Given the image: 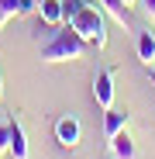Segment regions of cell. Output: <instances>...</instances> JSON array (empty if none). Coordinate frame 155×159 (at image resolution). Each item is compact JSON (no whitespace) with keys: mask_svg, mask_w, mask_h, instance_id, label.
Wrapping results in <instances>:
<instances>
[{"mask_svg":"<svg viewBox=\"0 0 155 159\" xmlns=\"http://www.w3.org/2000/svg\"><path fill=\"white\" fill-rule=\"evenodd\" d=\"M0 24H7V21H4V14H0Z\"/></svg>","mask_w":155,"mask_h":159,"instance_id":"obj_16","label":"cell"},{"mask_svg":"<svg viewBox=\"0 0 155 159\" xmlns=\"http://www.w3.org/2000/svg\"><path fill=\"white\" fill-rule=\"evenodd\" d=\"M93 100L103 111L114 107V69H103V73L93 76Z\"/></svg>","mask_w":155,"mask_h":159,"instance_id":"obj_3","label":"cell"},{"mask_svg":"<svg viewBox=\"0 0 155 159\" xmlns=\"http://www.w3.org/2000/svg\"><path fill=\"white\" fill-rule=\"evenodd\" d=\"M127 4H135V0H127Z\"/></svg>","mask_w":155,"mask_h":159,"instance_id":"obj_18","label":"cell"},{"mask_svg":"<svg viewBox=\"0 0 155 159\" xmlns=\"http://www.w3.org/2000/svg\"><path fill=\"white\" fill-rule=\"evenodd\" d=\"M83 4H86V0H62V14H66V21H69L76 11H80Z\"/></svg>","mask_w":155,"mask_h":159,"instance_id":"obj_12","label":"cell"},{"mask_svg":"<svg viewBox=\"0 0 155 159\" xmlns=\"http://www.w3.org/2000/svg\"><path fill=\"white\" fill-rule=\"evenodd\" d=\"M7 142H11V121H0V152L7 149Z\"/></svg>","mask_w":155,"mask_h":159,"instance_id":"obj_13","label":"cell"},{"mask_svg":"<svg viewBox=\"0 0 155 159\" xmlns=\"http://www.w3.org/2000/svg\"><path fill=\"white\" fill-rule=\"evenodd\" d=\"M7 152L14 159H28V139H24V128L17 121H11V142H7Z\"/></svg>","mask_w":155,"mask_h":159,"instance_id":"obj_8","label":"cell"},{"mask_svg":"<svg viewBox=\"0 0 155 159\" xmlns=\"http://www.w3.org/2000/svg\"><path fill=\"white\" fill-rule=\"evenodd\" d=\"M0 97H4V73H0Z\"/></svg>","mask_w":155,"mask_h":159,"instance_id":"obj_15","label":"cell"},{"mask_svg":"<svg viewBox=\"0 0 155 159\" xmlns=\"http://www.w3.org/2000/svg\"><path fill=\"white\" fill-rule=\"evenodd\" d=\"M121 128H127V111H117V107H107L103 111V135H117Z\"/></svg>","mask_w":155,"mask_h":159,"instance_id":"obj_9","label":"cell"},{"mask_svg":"<svg viewBox=\"0 0 155 159\" xmlns=\"http://www.w3.org/2000/svg\"><path fill=\"white\" fill-rule=\"evenodd\" d=\"M141 11H145L148 21H155V0H141Z\"/></svg>","mask_w":155,"mask_h":159,"instance_id":"obj_14","label":"cell"},{"mask_svg":"<svg viewBox=\"0 0 155 159\" xmlns=\"http://www.w3.org/2000/svg\"><path fill=\"white\" fill-rule=\"evenodd\" d=\"M35 4H41V0H35Z\"/></svg>","mask_w":155,"mask_h":159,"instance_id":"obj_19","label":"cell"},{"mask_svg":"<svg viewBox=\"0 0 155 159\" xmlns=\"http://www.w3.org/2000/svg\"><path fill=\"white\" fill-rule=\"evenodd\" d=\"M103 14H110L121 28H131V7H127V0H100Z\"/></svg>","mask_w":155,"mask_h":159,"instance_id":"obj_6","label":"cell"},{"mask_svg":"<svg viewBox=\"0 0 155 159\" xmlns=\"http://www.w3.org/2000/svg\"><path fill=\"white\" fill-rule=\"evenodd\" d=\"M55 142L62 149H76V142H80V121H76L72 114H62L55 121Z\"/></svg>","mask_w":155,"mask_h":159,"instance_id":"obj_4","label":"cell"},{"mask_svg":"<svg viewBox=\"0 0 155 159\" xmlns=\"http://www.w3.org/2000/svg\"><path fill=\"white\" fill-rule=\"evenodd\" d=\"M107 142H110V156L114 159H135V142H131V135H127V128H121Z\"/></svg>","mask_w":155,"mask_h":159,"instance_id":"obj_5","label":"cell"},{"mask_svg":"<svg viewBox=\"0 0 155 159\" xmlns=\"http://www.w3.org/2000/svg\"><path fill=\"white\" fill-rule=\"evenodd\" d=\"M83 38L72 24H59V31L52 35V42L41 48V59L45 62H66V59H80L83 56Z\"/></svg>","mask_w":155,"mask_h":159,"instance_id":"obj_2","label":"cell"},{"mask_svg":"<svg viewBox=\"0 0 155 159\" xmlns=\"http://www.w3.org/2000/svg\"><path fill=\"white\" fill-rule=\"evenodd\" d=\"M69 24H72L76 31H80V38H83L86 45H97V48H103V45H107V24H103V7L83 4L80 11H76V14L69 17Z\"/></svg>","mask_w":155,"mask_h":159,"instance_id":"obj_1","label":"cell"},{"mask_svg":"<svg viewBox=\"0 0 155 159\" xmlns=\"http://www.w3.org/2000/svg\"><path fill=\"white\" fill-rule=\"evenodd\" d=\"M17 7H21V0H0V14H4V21L21 17V14H17Z\"/></svg>","mask_w":155,"mask_h":159,"instance_id":"obj_11","label":"cell"},{"mask_svg":"<svg viewBox=\"0 0 155 159\" xmlns=\"http://www.w3.org/2000/svg\"><path fill=\"white\" fill-rule=\"evenodd\" d=\"M152 76H155V62H152Z\"/></svg>","mask_w":155,"mask_h":159,"instance_id":"obj_17","label":"cell"},{"mask_svg":"<svg viewBox=\"0 0 155 159\" xmlns=\"http://www.w3.org/2000/svg\"><path fill=\"white\" fill-rule=\"evenodd\" d=\"M38 14H41V21L48 24V28H59V24L66 21V14H62V0H41V4H38Z\"/></svg>","mask_w":155,"mask_h":159,"instance_id":"obj_7","label":"cell"},{"mask_svg":"<svg viewBox=\"0 0 155 159\" xmlns=\"http://www.w3.org/2000/svg\"><path fill=\"white\" fill-rule=\"evenodd\" d=\"M138 59H141L145 66L155 62V35H152V31H141V35H138Z\"/></svg>","mask_w":155,"mask_h":159,"instance_id":"obj_10","label":"cell"}]
</instances>
